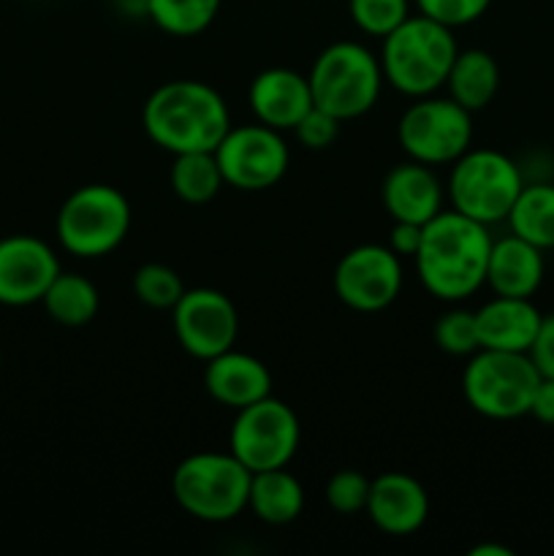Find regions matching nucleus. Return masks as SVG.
I'll return each mask as SVG.
<instances>
[{
    "label": "nucleus",
    "instance_id": "1",
    "mask_svg": "<svg viewBox=\"0 0 554 556\" xmlns=\"http://www.w3.org/2000/svg\"><path fill=\"white\" fill-rule=\"evenodd\" d=\"M492 242L489 226L443 210L424 223L421 248L413 258L418 280L440 302H465L487 286Z\"/></svg>",
    "mask_w": 554,
    "mask_h": 556
},
{
    "label": "nucleus",
    "instance_id": "2",
    "mask_svg": "<svg viewBox=\"0 0 554 556\" xmlns=\"http://www.w3.org/2000/svg\"><path fill=\"white\" fill-rule=\"evenodd\" d=\"M141 125L152 144L172 155L215 152L231 128V114L221 92L206 81L172 79L147 98Z\"/></svg>",
    "mask_w": 554,
    "mask_h": 556
},
{
    "label": "nucleus",
    "instance_id": "3",
    "mask_svg": "<svg viewBox=\"0 0 554 556\" xmlns=\"http://www.w3.org/2000/svg\"><path fill=\"white\" fill-rule=\"evenodd\" d=\"M459 47L454 30L424 14H411L383 38V79L407 98L432 96L445 87Z\"/></svg>",
    "mask_w": 554,
    "mask_h": 556
},
{
    "label": "nucleus",
    "instance_id": "4",
    "mask_svg": "<svg viewBox=\"0 0 554 556\" xmlns=\"http://www.w3.org/2000/svg\"><path fill=\"white\" fill-rule=\"evenodd\" d=\"M253 472L231 451H199L185 456L172 476V492L190 519L226 525L248 510Z\"/></svg>",
    "mask_w": 554,
    "mask_h": 556
},
{
    "label": "nucleus",
    "instance_id": "5",
    "mask_svg": "<svg viewBox=\"0 0 554 556\" xmlns=\"http://www.w3.org/2000/svg\"><path fill=\"white\" fill-rule=\"evenodd\" d=\"M307 79L315 106L342 123L367 114L378 103L386 81L380 58L358 41L329 43L315 58Z\"/></svg>",
    "mask_w": 554,
    "mask_h": 556
},
{
    "label": "nucleus",
    "instance_id": "6",
    "mask_svg": "<svg viewBox=\"0 0 554 556\" xmlns=\"http://www.w3.org/2000/svg\"><path fill=\"white\" fill-rule=\"evenodd\" d=\"M130 201L114 185L92 182L76 188L58 210L54 231L74 258H103L125 242L130 231Z\"/></svg>",
    "mask_w": 554,
    "mask_h": 556
},
{
    "label": "nucleus",
    "instance_id": "7",
    "mask_svg": "<svg viewBox=\"0 0 554 556\" xmlns=\"http://www.w3.org/2000/svg\"><path fill=\"white\" fill-rule=\"evenodd\" d=\"M541 375L532 367L527 353L476 351L467 356L462 372V394L465 402L483 418L492 421H514L530 416L532 394Z\"/></svg>",
    "mask_w": 554,
    "mask_h": 556
},
{
    "label": "nucleus",
    "instance_id": "8",
    "mask_svg": "<svg viewBox=\"0 0 554 556\" xmlns=\"http://www.w3.org/2000/svg\"><path fill=\"white\" fill-rule=\"evenodd\" d=\"M521 188H525L521 168L500 150L470 147L465 155L451 163V210L462 212L483 226L503 223Z\"/></svg>",
    "mask_w": 554,
    "mask_h": 556
},
{
    "label": "nucleus",
    "instance_id": "9",
    "mask_svg": "<svg viewBox=\"0 0 554 556\" xmlns=\"http://www.w3.org/2000/svg\"><path fill=\"white\" fill-rule=\"evenodd\" d=\"M396 141L411 161L451 166L473 147V112L454 98H413L396 123Z\"/></svg>",
    "mask_w": 554,
    "mask_h": 556
},
{
    "label": "nucleus",
    "instance_id": "10",
    "mask_svg": "<svg viewBox=\"0 0 554 556\" xmlns=\"http://www.w3.org/2000/svg\"><path fill=\"white\" fill-rule=\"evenodd\" d=\"M302 443V424L291 405L275 396L237 410L228 432V451L250 472L288 467Z\"/></svg>",
    "mask_w": 554,
    "mask_h": 556
},
{
    "label": "nucleus",
    "instance_id": "11",
    "mask_svg": "<svg viewBox=\"0 0 554 556\" xmlns=\"http://www.w3.org/2000/svg\"><path fill=\"white\" fill-rule=\"evenodd\" d=\"M215 157L226 185L244 193L275 188L286 177L291 163L282 130L264 123L231 125L215 147Z\"/></svg>",
    "mask_w": 554,
    "mask_h": 556
},
{
    "label": "nucleus",
    "instance_id": "12",
    "mask_svg": "<svg viewBox=\"0 0 554 556\" xmlns=\"http://www.w3.org/2000/svg\"><path fill=\"white\" fill-rule=\"evenodd\" d=\"M405 282L402 258L389 244H358L335 266V296L353 313H380L396 302Z\"/></svg>",
    "mask_w": 554,
    "mask_h": 556
},
{
    "label": "nucleus",
    "instance_id": "13",
    "mask_svg": "<svg viewBox=\"0 0 554 556\" xmlns=\"http://www.w3.org/2000/svg\"><path fill=\"white\" fill-rule=\"evenodd\" d=\"M174 337L199 362L221 356L237 345L239 313L231 299L215 288H185L172 309Z\"/></svg>",
    "mask_w": 554,
    "mask_h": 556
},
{
    "label": "nucleus",
    "instance_id": "14",
    "mask_svg": "<svg viewBox=\"0 0 554 556\" xmlns=\"http://www.w3.org/2000/svg\"><path fill=\"white\" fill-rule=\"evenodd\" d=\"M58 275V253L43 239L30 233L0 239V304L5 307L38 304Z\"/></svg>",
    "mask_w": 554,
    "mask_h": 556
},
{
    "label": "nucleus",
    "instance_id": "15",
    "mask_svg": "<svg viewBox=\"0 0 554 556\" xmlns=\"http://www.w3.org/2000/svg\"><path fill=\"white\" fill-rule=\"evenodd\" d=\"M364 514L383 535L407 538L427 525L429 494L407 472H383V476L373 478Z\"/></svg>",
    "mask_w": 554,
    "mask_h": 556
},
{
    "label": "nucleus",
    "instance_id": "16",
    "mask_svg": "<svg viewBox=\"0 0 554 556\" xmlns=\"http://www.w3.org/2000/svg\"><path fill=\"white\" fill-rule=\"evenodd\" d=\"M380 201L391 220L424 226L443 212V185L432 166L407 157L389 168L380 185Z\"/></svg>",
    "mask_w": 554,
    "mask_h": 556
},
{
    "label": "nucleus",
    "instance_id": "17",
    "mask_svg": "<svg viewBox=\"0 0 554 556\" xmlns=\"http://www.w3.org/2000/svg\"><path fill=\"white\" fill-rule=\"evenodd\" d=\"M250 112L275 130H293L315 106L310 79L293 68H266L250 81Z\"/></svg>",
    "mask_w": 554,
    "mask_h": 556
},
{
    "label": "nucleus",
    "instance_id": "18",
    "mask_svg": "<svg viewBox=\"0 0 554 556\" xmlns=\"http://www.w3.org/2000/svg\"><path fill=\"white\" fill-rule=\"evenodd\" d=\"M204 389L217 405L237 413L272 394V372L261 358L231 348L206 362Z\"/></svg>",
    "mask_w": 554,
    "mask_h": 556
},
{
    "label": "nucleus",
    "instance_id": "19",
    "mask_svg": "<svg viewBox=\"0 0 554 556\" xmlns=\"http://www.w3.org/2000/svg\"><path fill=\"white\" fill-rule=\"evenodd\" d=\"M541 309L532 304V299L498 296L476 309L478 345L483 351H505V353H527L541 326ZM478 348V351H481Z\"/></svg>",
    "mask_w": 554,
    "mask_h": 556
},
{
    "label": "nucleus",
    "instance_id": "20",
    "mask_svg": "<svg viewBox=\"0 0 554 556\" xmlns=\"http://www.w3.org/2000/svg\"><path fill=\"white\" fill-rule=\"evenodd\" d=\"M543 275H546V261L541 248L525 242L516 233L494 239L487 266V286L498 296L532 299L543 286Z\"/></svg>",
    "mask_w": 554,
    "mask_h": 556
},
{
    "label": "nucleus",
    "instance_id": "21",
    "mask_svg": "<svg viewBox=\"0 0 554 556\" xmlns=\"http://www.w3.org/2000/svg\"><path fill=\"white\" fill-rule=\"evenodd\" d=\"M248 510L264 525H291L304 510V486L288 467L261 470L250 478Z\"/></svg>",
    "mask_w": 554,
    "mask_h": 556
},
{
    "label": "nucleus",
    "instance_id": "22",
    "mask_svg": "<svg viewBox=\"0 0 554 556\" xmlns=\"http://www.w3.org/2000/svg\"><path fill=\"white\" fill-rule=\"evenodd\" d=\"M445 87H449V98H454L467 112H481L500 90L498 60L487 49H459Z\"/></svg>",
    "mask_w": 554,
    "mask_h": 556
},
{
    "label": "nucleus",
    "instance_id": "23",
    "mask_svg": "<svg viewBox=\"0 0 554 556\" xmlns=\"http://www.w3.org/2000/svg\"><path fill=\"white\" fill-rule=\"evenodd\" d=\"M41 304L54 324L79 329V326H87L98 315L101 293H98L96 282L87 280L79 271L60 269V275L54 277L52 286L43 293Z\"/></svg>",
    "mask_w": 554,
    "mask_h": 556
},
{
    "label": "nucleus",
    "instance_id": "24",
    "mask_svg": "<svg viewBox=\"0 0 554 556\" xmlns=\"http://www.w3.org/2000/svg\"><path fill=\"white\" fill-rule=\"evenodd\" d=\"M511 233L536 244L543 253L554 250V185L525 182L508 212Z\"/></svg>",
    "mask_w": 554,
    "mask_h": 556
},
{
    "label": "nucleus",
    "instance_id": "25",
    "mask_svg": "<svg viewBox=\"0 0 554 556\" xmlns=\"http://www.w3.org/2000/svg\"><path fill=\"white\" fill-rule=\"evenodd\" d=\"M174 195L185 204H206L221 193L226 185L215 152H185L174 155L172 172H168Z\"/></svg>",
    "mask_w": 554,
    "mask_h": 556
},
{
    "label": "nucleus",
    "instance_id": "26",
    "mask_svg": "<svg viewBox=\"0 0 554 556\" xmlns=\"http://www.w3.org/2000/svg\"><path fill=\"white\" fill-rule=\"evenodd\" d=\"M223 0H144V14L158 30L174 38H193L215 22Z\"/></svg>",
    "mask_w": 554,
    "mask_h": 556
},
{
    "label": "nucleus",
    "instance_id": "27",
    "mask_svg": "<svg viewBox=\"0 0 554 556\" xmlns=\"http://www.w3.org/2000/svg\"><path fill=\"white\" fill-rule=\"evenodd\" d=\"M134 293L144 307L150 309H174V304L182 299L185 286L182 277L166 264H144L134 275Z\"/></svg>",
    "mask_w": 554,
    "mask_h": 556
},
{
    "label": "nucleus",
    "instance_id": "28",
    "mask_svg": "<svg viewBox=\"0 0 554 556\" xmlns=\"http://www.w3.org/2000/svg\"><path fill=\"white\" fill-rule=\"evenodd\" d=\"M353 25L375 38H386L411 16V0H348Z\"/></svg>",
    "mask_w": 554,
    "mask_h": 556
},
{
    "label": "nucleus",
    "instance_id": "29",
    "mask_svg": "<svg viewBox=\"0 0 554 556\" xmlns=\"http://www.w3.org/2000/svg\"><path fill=\"white\" fill-rule=\"evenodd\" d=\"M435 345L449 356H473L478 351V329L476 313L465 307H451L435 324Z\"/></svg>",
    "mask_w": 554,
    "mask_h": 556
},
{
    "label": "nucleus",
    "instance_id": "30",
    "mask_svg": "<svg viewBox=\"0 0 554 556\" xmlns=\"http://www.w3.org/2000/svg\"><path fill=\"white\" fill-rule=\"evenodd\" d=\"M369 486H373V481L364 472L337 470L326 483V503L335 514L356 516L367 508Z\"/></svg>",
    "mask_w": 554,
    "mask_h": 556
},
{
    "label": "nucleus",
    "instance_id": "31",
    "mask_svg": "<svg viewBox=\"0 0 554 556\" xmlns=\"http://www.w3.org/2000/svg\"><path fill=\"white\" fill-rule=\"evenodd\" d=\"M413 3H416L418 14L456 30V27L473 25V22L481 20L489 5H492V0H413Z\"/></svg>",
    "mask_w": 554,
    "mask_h": 556
},
{
    "label": "nucleus",
    "instance_id": "32",
    "mask_svg": "<svg viewBox=\"0 0 554 556\" xmlns=\"http://www.w3.org/2000/svg\"><path fill=\"white\" fill-rule=\"evenodd\" d=\"M340 128H342V119H337L335 114L324 112V109L313 106L302 119H299L293 134H297L299 144H302L304 150H326V147H331L337 141Z\"/></svg>",
    "mask_w": 554,
    "mask_h": 556
},
{
    "label": "nucleus",
    "instance_id": "33",
    "mask_svg": "<svg viewBox=\"0 0 554 556\" xmlns=\"http://www.w3.org/2000/svg\"><path fill=\"white\" fill-rule=\"evenodd\" d=\"M527 356H530L532 367L538 369L541 378H554V313L541 318V326H538V334Z\"/></svg>",
    "mask_w": 554,
    "mask_h": 556
},
{
    "label": "nucleus",
    "instance_id": "34",
    "mask_svg": "<svg viewBox=\"0 0 554 556\" xmlns=\"http://www.w3.org/2000/svg\"><path fill=\"white\" fill-rule=\"evenodd\" d=\"M421 237H424V226L418 223H402L394 220L389 231V248L394 250L400 258H416L418 248H421Z\"/></svg>",
    "mask_w": 554,
    "mask_h": 556
},
{
    "label": "nucleus",
    "instance_id": "35",
    "mask_svg": "<svg viewBox=\"0 0 554 556\" xmlns=\"http://www.w3.org/2000/svg\"><path fill=\"white\" fill-rule=\"evenodd\" d=\"M530 416L543 427H554V378H541L536 394H532Z\"/></svg>",
    "mask_w": 554,
    "mask_h": 556
},
{
    "label": "nucleus",
    "instance_id": "36",
    "mask_svg": "<svg viewBox=\"0 0 554 556\" xmlns=\"http://www.w3.org/2000/svg\"><path fill=\"white\" fill-rule=\"evenodd\" d=\"M514 552L505 546H492V543H487V546H476L470 548V556H511Z\"/></svg>",
    "mask_w": 554,
    "mask_h": 556
},
{
    "label": "nucleus",
    "instance_id": "37",
    "mask_svg": "<svg viewBox=\"0 0 554 556\" xmlns=\"http://www.w3.org/2000/svg\"><path fill=\"white\" fill-rule=\"evenodd\" d=\"M0 367H3V353H0Z\"/></svg>",
    "mask_w": 554,
    "mask_h": 556
}]
</instances>
